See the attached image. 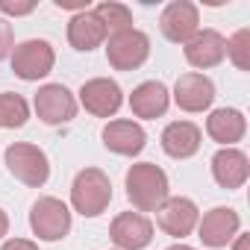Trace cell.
Returning a JSON list of instances; mask_svg holds the SVG:
<instances>
[{
    "label": "cell",
    "mask_w": 250,
    "mask_h": 250,
    "mask_svg": "<svg viewBox=\"0 0 250 250\" xmlns=\"http://www.w3.org/2000/svg\"><path fill=\"white\" fill-rule=\"evenodd\" d=\"M27 118H30V106L21 94H12V91L0 94V127H6V130L24 127Z\"/></svg>",
    "instance_id": "cell-21"
},
{
    "label": "cell",
    "mask_w": 250,
    "mask_h": 250,
    "mask_svg": "<svg viewBox=\"0 0 250 250\" xmlns=\"http://www.w3.org/2000/svg\"><path fill=\"white\" fill-rule=\"evenodd\" d=\"M162 150L171 159H188L200 150V127L191 121H174L162 130Z\"/></svg>",
    "instance_id": "cell-17"
},
{
    "label": "cell",
    "mask_w": 250,
    "mask_h": 250,
    "mask_svg": "<svg viewBox=\"0 0 250 250\" xmlns=\"http://www.w3.org/2000/svg\"><path fill=\"white\" fill-rule=\"evenodd\" d=\"M215 100V85L206 74H183L174 83V103L183 112H203Z\"/></svg>",
    "instance_id": "cell-15"
},
{
    "label": "cell",
    "mask_w": 250,
    "mask_h": 250,
    "mask_svg": "<svg viewBox=\"0 0 250 250\" xmlns=\"http://www.w3.org/2000/svg\"><path fill=\"white\" fill-rule=\"evenodd\" d=\"M238 227H241V218L229 206H215L203 215V221H197V232L206 247H227L238 235Z\"/></svg>",
    "instance_id": "cell-9"
},
{
    "label": "cell",
    "mask_w": 250,
    "mask_h": 250,
    "mask_svg": "<svg viewBox=\"0 0 250 250\" xmlns=\"http://www.w3.org/2000/svg\"><path fill=\"white\" fill-rule=\"evenodd\" d=\"M109 235L121 250H145L153 241V224L139 212H121L112 221Z\"/></svg>",
    "instance_id": "cell-12"
},
{
    "label": "cell",
    "mask_w": 250,
    "mask_h": 250,
    "mask_svg": "<svg viewBox=\"0 0 250 250\" xmlns=\"http://www.w3.org/2000/svg\"><path fill=\"white\" fill-rule=\"evenodd\" d=\"M9 232V215L3 212V209H0V238H3Z\"/></svg>",
    "instance_id": "cell-28"
},
{
    "label": "cell",
    "mask_w": 250,
    "mask_h": 250,
    "mask_svg": "<svg viewBox=\"0 0 250 250\" xmlns=\"http://www.w3.org/2000/svg\"><path fill=\"white\" fill-rule=\"evenodd\" d=\"M206 133H209V139L212 142H218V145H224V147H232L235 142H241L244 139V133H247V121H244V115L238 112V109H215L209 118H206Z\"/></svg>",
    "instance_id": "cell-18"
},
{
    "label": "cell",
    "mask_w": 250,
    "mask_h": 250,
    "mask_svg": "<svg viewBox=\"0 0 250 250\" xmlns=\"http://www.w3.org/2000/svg\"><path fill=\"white\" fill-rule=\"evenodd\" d=\"M12 56V24L6 18H0V62Z\"/></svg>",
    "instance_id": "cell-24"
},
{
    "label": "cell",
    "mask_w": 250,
    "mask_h": 250,
    "mask_svg": "<svg viewBox=\"0 0 250 250\" xmlns=\"http://www.w3.org/2000/svg\"><path fill=\"white\" fill-rule=\"evenodd\" d=\"M227 56L238 71H250V30H238L227 42Z\"/></svg>",
    "instance_id": "cell-23"
},
{
    "label": "cell",
    "mask_w": 250,
    "mask_h": 250,
    "mask_svg": "<svg viewBox=\"0 0 250 250\" xmlns=\"http://www.w3.org/2000/svg\"><path fill=\"white\" fill-rule=\"evenodd\" d=\"M36 9L33 0H24V3H15V0H0V12H6V15H30Z\"/></svg>",
    "instance_id": "cell-25"
},
{
    "label": "cell",
    "mask_w": 250,
    "mask_h": 250,
    "mask_svg": "<svg viewBox=\"0 0 250 250\" xmlns=\"http://www.w3.org/2000/svg\"><path fill=\"white\" fill-rule=\"evenodd\" d=\"M145 142H147V133L136 121L121 118V121H109L103 127V145H106V150H112L118 156H139L145 150Z\"/></svg>",
    "instance_id": "cell-13"
},
{
    "label": "cell",
    "mask_w": 250,
    "mask_h": 250,
    "mask_svg": "<svg viewBox=\"0 0 250 250\" xmlns=\"http://www.w3.org/2000/svg\"><path fill=\"white\" fill-rule=\"evenodd\" d=\"M112 200V183L100 168H85L74 177L71 186V206L83 215V218H97L100 212H106Z\"/></svg>",
    "instance_id": "cell-2"
},
{
    "label": "cell",
    "mask_w": 250,
    "mask_h": 250,
    "mask_svg": "<svg viewBox=\"0 0 250 250\" xmlns=\"http://www.w3.org/2000/svg\"><path fill=\"white\" fill-rule=\"evenodd\" d=\"M159 30L168 42H188L197 30H200V15H197V6L188 3V0H174V3L165 6L162 18H159Z\"/></svg>",
    "instance_id": "cell-11"
},
{
    "label": "cell",
    "mask_w": 250,
    "mask_h": 250,
    "mask_svg": "<svg viewBox=\"0 0 250 250\" xmlns=\"http://www.w3.org/2000/svg\"><path fill=\"white\" fill-rule=\"evenodd\" d=\"M80 103L85 106V112H91L94 118H112L124 97H121V88L115 80H106V77H94L88 83H83L80 88Z\"/></svg>",
    "instance_id": "cell-10"
},
{
    "label": "cell",
    "mask_w": 250,
    "mask_h": 250,
    "mask_svg": "<svg viewBox=\"0 0 250 250\" xmlns=\"http://www.w3.org/2000/svg\"><path fill=\"white\" fill-rule=\"evenodd\" d=\"M53 62H56V53H53L50 42H44V39H30V42H21L18 47H12V71H15V77H21L27 83L47 77L53 71Z\"/></svg>",
    "instance_id": "cell-5"
},
{
    "label": "cell",
    "mask_w": 250,
    "mask_h": 250,
    "mask_svg": "<svg viewBox=\"0 0 250 250\" xmlns=\"http://www.w3.org/2000/svg\"><path fill=\"white\" fill-rule=\"evenodd\" d=\"M56 6L59 9H80V12H85L88 9V0H56Z\"/></svg>",
    "instance_id": "cell-27"
},
{
    "label": "cell",
    "mask_w": 250,
    "mask_h": 250,
    "mask_svg": "<svg viewBox=\"0 0 250 250\" xmlns=\"http://www.w3.org/2000/svg\"><path fill=\"white\" fill-rule=\"evenodd\" d=\"M0 250H39V244H33V241H27V238H9Z\"/></svg>",
    "instance_id": "cell-26"
},
{
    "label": "cell",
    "mask_w": 250,
    "mask_h": 250,
    "mask_svg": "<svg viewBox=\"0 0 250 250\" xmlns=\"http://www.w3.org/2000/svg\"><path fill=\"white\" fill-rule=\"evenodd\" d=\"M212 177L221 188L232 191V188H241L250 177V162L241 150L235 147H221L215 156H212Z\"/></svg>",
    "instance_id": "cell-16"
},
{
    "label": "cell",
    "mask_w": 250,
    "mask_h": 250,
    "mask_svg": "<svg viewBox=\"0 0 250 250\" xmlns=\"http://www.w3.org/2000/svg\"><path fill=\"white\" fill-rule=\"evenodd\" d=\"M247 241L250 235H235V250H247Z\"/></svg>",
    "instance_id": "cell-29"
},
{
    "label": "cell",
    "mask_w": 250,
    "mask_h": 250,
    "mask_svg": "<svg viewBox=\"0 0 250 250\" xmlns=\"http://www.w3.org/2000/svg\"><path fill=\"white\" fill-rule=\"evenodd\" d=\"M30 227L42 241H59L71 232V209L59 197H39L30 212Z\"/></svg>",
    "instance_id": "cell-6"
},
{
    "label": "cell",
    "mask_w": 250,
    "mask_h": 250,
    "mask_svg": "<svg viewBox=\"0 0 250 250\" xmlns=\"http://www.w3.org/2000/svg\"><path fill=\"white\" fill-rule=\"evenodd\" d=\"M168 250H194V247H188V244H183V241H180V244H171Z\"/></svg>",
    "instance_id": "cell-30"
},
{
    "label": "cell",
    "mask_w": 250,
    "mask_h": 250,
    "mask_svg": "<svg viewBox=\"0 0 250 250\" xmlns=\"http://www.w3.org/2000/svg\"><path fill=\"white\" fill-rule=\"evenodd\" d=\"M3 159H6L9 174H12L15 180H21L24 186H30V188L44 186V183H47V177H50L47 153H44L42 147H36V145L15 142V145H9V147H6Z\"/></svg>",
    "instance_id": "cell-3"
},
{
    "label": "cell",
    "mask_w": 250,
    "mask_h": 250,
    "mask_svg": "<svg viewBox=\"0 0 250 250\" xmlns=\"http://www.w3.org/2000/svg\"><path fill=\"white\" fill-rule=\"evenodd\" d=\"M224 56H227V39L218 30H197L186 42V59H188V65H194L200 71L221 65Z\"/></svg>",
    "instance_id": "cell-14"
},
{
    "label": "cell",
    "mask_w": 250,
    "mask_h": 250,
    "mask_svg": "<svg viewBox=\"0 0 250 250\" xmlns=\"http://www.w3.org/2000/svg\"><path fill=\"white\" fill-rule=\"evenodd\" d=\"M200 221V212L194 206V200L188 197H168L159 209H156V224L162 232L174 235V238H186Z\"/></svg>",
    "instance_id": "cell-8"
},
{
    "label": "cell",
    "mask_w": 250,
    "mask_h": 250,
    "mask_svg": "<svg viewBox=\"0 0 250 250\" xmlns=\"http://www.w3.org/2000/svg\"><path fill=\"white\" fill-rule=\"evenodd\" d=\"M168 103H171V94H168L165 83H159V80H147L139 88H133V94H130L133 115L136 118H147V121L165 115L168 112Z\"/></svg>",
    "instance_id": "cell-19"
},
{
    "label": "cell",
    "mask_w": 250,
    "mask_h": 250,
    "mask_svg": "<svg viewBox=\"0 0 250 250\" xmlns=\"http://www.w3.org/2000/svg\"><path fill=\"white\" fill-rule=\"evenodd\" d=\"M36 115L50 124V127H59V124H68L74 121L77 115V100L74 94L62 85V83H47L39 88L36 94Z\"/></svg>",
    "instance_id": "cell-7"
},
{
    "label": "cell",
    "mask_w": 250,
    "mask_h": 250,
    "mask_svg": "<svg viewBox=\"0 0 250 250\" xmlns=\"http://www.w3.org/2000/svg\"><path fill=\"white\" fill-rule=\"evenodd\" d=\"M147 56H150V39L136 27L112 33L106 42V59L115 71H136L147 62Z\"/></svg>",
    "instance_id": "cell-4"
},
{
    "label": "cell",
    "mask_w": 250,
    "mask_h": 250,
    "mask_svg": "<svg viewBox=\"0 0 250 250\" xmlns=\"http://www.w3.org/2000/svg\"><path fill=\"white\" fill-rule=\"evenodd\" d=\"M106 27L100 24V18L94 15V9H85V12H77L74 18H71V24H68V42H71V47H77V50H94V47H100L103 42H106Z\"/></svg>",
    "instance_id": "cell-20"
},
{
    "label": "cell",
    "mask_w": 250,
    "mask_h": 250,
    "mask_svg": "<svg viewBox=\"0 0 250 250\" xmlns=\"http://www.w3.org/2000/svg\"><path fill=\"white\" fill-rule=\"evenodd\" d=\"M94 15L100 18V24L106 27V33H124V30H133V12L124 6V3H100L94 9Z\"/></svg>",
    "instance_id": "cell-22"
},
{
    "label": "cell",
    "mask_w": 250,
    "mask_h": 250,
    "mask_svg": "<svg viewBox=\"0 0 250 250\" xmlns=\"http://www.w3.org/2000/svg\"><path fill=\"white\" fill-rule=\"evenodd\" d=\"M127 197L139 212H156L168 200V177L153 162H139L127 171Z\"/></svg>",
    "instance_id": "cell-1"
}]
</instances>
